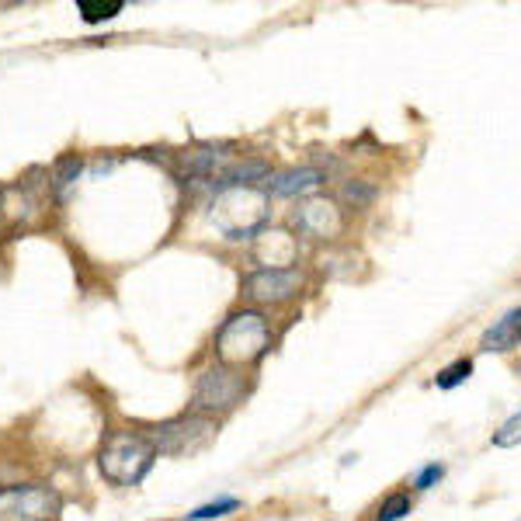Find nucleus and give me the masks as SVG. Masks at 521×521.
Returning <instances> with one entry per match:
<instances>
[{"mask_svg":"<svg viewBox=\"0 0 521 521\" xmlns=\"http://www.w3.org/2000/svg\"><path fill=\"white\" fill-rule=\"evenodd\" d=\"M521 445V414L501 424V431H494V449H515Z\"/></svg>","mask_w":521,"mask_h":521,"instance_id":"nucleus-19","label":"nucleus"},{"mask_svg":"<svg viewBox=\"0 0 521 521\" xmlns=\"http://www.w3.org/2000/svg\"><path fill=\"white\" fill-rule=\"evenodd\" d=\"M271 174V167L264 160H237L230 171L223 174L219 188L223 185H244V188H258V181H264Z\"/></svg>","mask_w":521,"mask_h":521,"instance_id":"nucleus-13","label":"nucleus"},{"mask_svg":"<svg viewBox=\"0 0 521 521\" xmlns=\"http://www.w3.org/2000/svg\"><path fill=\"white\" fill-rule=\"evenodd\" d=\"M469 376H473V362H469V358H456V362L445 365V369L438 372L435 386H438V390H456V386L466 383Z\"/></svg>","mask_w":521,"mask_h":521,"instance_id":"nucleus-16","label":"nucleus"},{"mask_svg":"<svg viewBox=\"0 0 521 521\" xmlns=\"http://www.w3.org/2000/svg\"><path fill=\"white\" fill-rule=\"evenodd\" d=\"M122 0H108V4H101V0H77V11L84 14L87 25H98V21H108L115 18V14H122Z\"/></svg>","mask_w":521,"mask_h":521,"instance_id":"nucleus-15","label":"nucleus"},{"mask_svg":"<svg viewBox=\"0 0 521 521\" xmlns=\"http://www.w3.org/2000/svg\"><path fill=\"white\" fill-rule=\"evenodd\" d=\"M518 344H521V306L508 310L487 334H483L480 348L483 351H515Z\"/></svg>","mask_w":521,"mask_h":521,"instance_id":"nucleus-11","label":"nucleus"},{"mask_svg":"<svg viewBox=\"0 0 521 521\" xmlns=\"http://www.w3.org/2000/svg\"><path fill=\"white\" fill-rule=\"evenodd\" d=\"M271 327L258 310L233 313L223 327L216 330V355L223 365L237 369V365H251L268 351Z\"/></svg>","mask_w":521,"mask_h":521,"instance_id":"nucleus-3","label":"nucleus"},{"mask_svg":"<svg viewBox=\"0 0 521 521\" xmlns=\"http://www.w3.org/2000/svg\"><path fill=\"white\" fill-rule=\"evenodd\" d=\"M372 198H376V185L372 181H344L341 185V202L355 205V209L372 205Z\"/></svg>","mask_w":521,"mask_h":521,"instance_id":"nucleus-17","label":"nucleus"},{"mask_svg":"<svg viewBox=\"0 0 521 521\" xmlns=\"http://www.w3.org/2000/svg\"><path fill=\"white\" fill-rule=\"evenodd\" d=\"M327 181V174L320 167H299V171H289V174H278L271 192L278 198H296V195H310L317 192L320 185Z\"/></svg>","mask_w":521,"mask_h":521,"instance_id":"nucleus-12","label":"nucleus"},{"mask_svg":"<svg viewBox=\"0 0 521 521\" xmlns=\"http://www.w3.org/2000/svg\"><path fill=\"white\" fill-rule=\"evenodd\" d=\"M244 379H240L237 369L230 365H216V369H205L195 383L192 393V410L198 417H219V414H230L233 407L240 403L244 396Z\"/></svg>","mask_w":521,"mask_h":521,"instance_id":"nucleus-4","label":"nucleus"},{"mask_svg":"<svg viewBox=\"0 0 521 521\" xmlns=\"http://www.w3.org/2000/svg\"><path fill=\"white\" fill-rule=\"evenodd\" d=\"M292 223H296V230L303 233V237H313V240H334L337 233L344 230L341 209H337V202H330V198H306L296 209V216H292Z\"/></svg>","mask_w":521,"mask_h":521,"instance_id":"nucleus-8","label":"nucleus"},{"mask_svg":"<svg viewBox=\"0 0 521 521\" xmlns=\"http://www.w3.org/2000/svg\"><path fill=\"white\" fill-rule=\"evenodd\" d=\"M63 511V501L56 490L42 483L0 490V521H56Z\"/></svg>","mask_w":521,"mask_h":521,"instance_id":"nucleus-6","label":"nucleus"},{"mask_svg":"<svg viewBox=\"0 0 521 521\" xmlns=\"http://www.w3.org/2000/svg\"><path fill=\"white\" fill-rule=\"evenodd\" d=\"M268 219V192L264 188L223 185L212 198V223L223 230L226 240L258 237Z\"/></svg>","mask_w":521,"mask_h":521,"instance_id":"nucleus-1","label":"nucleus"},{"mask_svg":"<svg viewBox=\"0 0 521 521\" xmlns=\"http://www.w3.org/2000/svg\"><path fill=\"white\" fill-rule=\"evenodd\" d=\"M153 442V449L164 452V456H195L205 445L216 438V424L212 417H178V421H167L160 428H153L146 435Z\"/></svg>","mask_w":521,"mask_h":521,"instance_id":"nucleus-5","label":"nucleus"},{"mask_svg":"<svg viewBox=\"0 0 521 521\" xmlns=\"http://www.w3.org/2000/svg\"><path fill=\"white\" fill-rule=\"evenodd\" d=\"M296 258H299V244L285 230H261L254 237V261L264 264L268 271L292 268Z\"/></svg>","mask_w":521,"mask_h":521,"instance_id":"nucleus-9","label":"nucleus"},{"mask_svg":"<svg viewBox=\"0 0 521 521\" xmlns=\"http://www.w3.org/2000/svg\"><path fill=\"white\" fill-rule=\"evenodd\" d=\"M178 164L185 174H195V178H219L233 167L230 153H223L219 146H192V150L178 153Z\"/></svg>","mask_w":521,"mask_h":521,"instance_id":"nucleus-10","label":"nucleus"},{"mask_svg":"<svg viewBox=\"0 0 521 521\" xmlns=\"http://www.w3.org/2000/svg\"><path fill=\"white\" fill-rule=\"evenodd\" d=\"M240 508V501L237 497H219V501H212V504H205V508H198L192 511V521H205V518H223V515H230V511H237Z\"/></svg>","mask_w":521,"mask_h":521,"instance_id":"nucleus-20","label":"nucleus"},{"mask_svg":"<svg viewBox=\"0 0 521 521\" xmlns=\"http://www.w3.org/2000/svg\"><path fill=\"white\" fill-rule=\"evenodd\" d=\"M157 449L146 435H132V431H115L105 442L98 456V469L108 483L115 487H136L146 473L153 469Z\"/></svg>","mask_w":521,"mask_h":521,"instance_id":"nucleus-2","label":"nucleus"},{"mask_svg":"<svg viewBox=\"0 0 521 521\" xmlns=\"http://www.w3.org/2000/svg\"><path fill=\"white\" fill-rule=\"evenodd\" d=\"M303 289V275L296 268H282V271H254V275L244 278V296L254 299V303H289L292 296H299Z\"/></svg>","mask_w":521,"mask_h":521,"instance_id":"nucleus-7","label":"nucleus"},{"mask_svg":"<svg viewBox=\"0 0 521 521\" xmlns=\"http://www.w3.org/2000/svg\"><path fill=\"white\" fill-rule=\"evenodd\" d=\"M80 171H84V160H80L77 153H70V157H60V160H56L53 178H49V181H53L56 198H66V195H70V188L77 185Z\"/></svg>","mask_w":521,"mask_h":521,"instance_id":"nucleus-14","label":"nucleus"},{"mask_svg":"<svg viewBox=\"0 0 521 521\" xmlns=\"http://www.w3.org/2000/svg\"><path fill=\"white\" fill-rule=\"evenodd\" d=\"M445 476V466H438V462H431V466H424L421 473L414 476V487L417 490H428V487H435L438 480Z\"/></svg>","mask_w":521,"mask_h":521,"instance_id":"nucleus-21","label":"nucleus"},{"mask_svg":"<svg viewBox=\"0 0 521 521\" xmlns=\"http://www.w3.org/2000/svg\"><path fill=\"white\" fill-rule=\"evenodd\" d=\"M0 202H4V188H0Z\"/></svg>","mask_w":521,"mask_h":521,"instance_id":"nucleus-22","label":"nucleus"},{"mask_svg":"<svg viewBox=\"0 0 521 521\" xmlns=\"http://www.w3.org/2000/svg\"><path fill=\"white\" fill-rule=\"evenodd\" d=\"M403 515H410V497L407 494H390L383 504H379L376 521H400Z\"/></svg>","mask_w":521,"mask_h":521,"instance_id":"nucleus-18","label":"nucleus"}]
</instances>
